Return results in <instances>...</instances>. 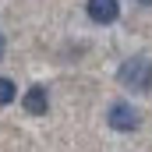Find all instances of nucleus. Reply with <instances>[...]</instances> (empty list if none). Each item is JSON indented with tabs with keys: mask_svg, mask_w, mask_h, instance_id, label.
<instances>
[{
	"mask_svg": "<svg viewBox=\"0 0 152 152\" xmlns=\"http://www.w3.org/2000/svg\"><path fill=\"white\" fill-rule=\"evenodd\" d=\"M138 4H142V7H152V0H138Z\"/></svg>",
	"mask_w": 152,
	"mask_h": 152,
	"instance_id": "obj_6",
	"label": "nucleus"
},
{
	"mask_svg": "<svg viewBox=\"0 0 152 152\" xmlns=\"http://www.w3.org/2000/svg\"><path fill=\"white\" fill-rule=\"evenodd\" d=\"M21 106H25V113L42 117L46 110H50V96H46V88H42V85H32V88L21 96Z\"/></svg>",
	"mask_w": 152,
	"mask_h": 152,
	"instance_id": "obj_4",
	"label": "nucleus"
},
{
	"mask_svg": "<svg viewBox=\"0 0 152 152\" xmlns=\"http://www.w3.org/2000/svg\"><path fill=\"white\" fill-rule=\"evenodd\" d=\"M117 78H120V85L131 88V92H149L152 88V60L149 57H131V60L120 64Z\"/></svg>",
	"mask_w": 152,
	"mask_h": 152,
	"instance_id": "obj_1",
	"label": "nucleus"
},
{
	"mask_svg": "<svg viewBox=\"0 0 152 152\" xmlns=\"http://www.w3.org/2000/svg\"><path fill=\"white\" fill-rule=\"evenodd\" d=\"M14 96H18V88H14V81H11V78H0V106H7V103H14Z\"/></svg>",
	"mask_w": 152,
	"mask_h": 152,
	"instance_id": "obj_5",
	"label": "nucleus"
},
{
	"mask_svg": "<svg viewBox=\"0 0 152 152\" xmlns=\"http://www.w3.org/2000/svg\"><path fill=\"white\" fill-rule=\"evenodd\" d=\"M85 11H88V18L96 25H113L117 18H120V4L117 0H88Z\"/></svg>",
	"mask_w": 152,
	"mask_h": 152,
	"instance_id": "obj_3",
	"label": "nucleus"
},
{
	"mask_svg": "<svg viewBox=\"0 0 152 152\" xmlns=\"http://www.w3.org/2000/svg\"><path fill=\"white\" fill-rule=\"evenodd\" d=\"M0 57H4V36H0Z\"/></svg>",
	"mask_w": 152,
	"mask_h": 152,
	"instance_id": "obj_7",
	"label": "nucleus"
},
{
	"mask_svg": "<svg viewBox=\"0 0 152 152\" xmlns=\"http://www.w3.org/2000/svg\"><path fill=\"white\" fill-rule=\"evenodd\" d=\"M106 124H110L113 131H134V127L142 124V117H138L134 106H127V103H113L110 113H106Z\"/></svg>",
	"mask_w": 152,
	"mask_h": 152,
	"instance_id": "obj_2",
	"label": "nucleus"
}]
</instances>
